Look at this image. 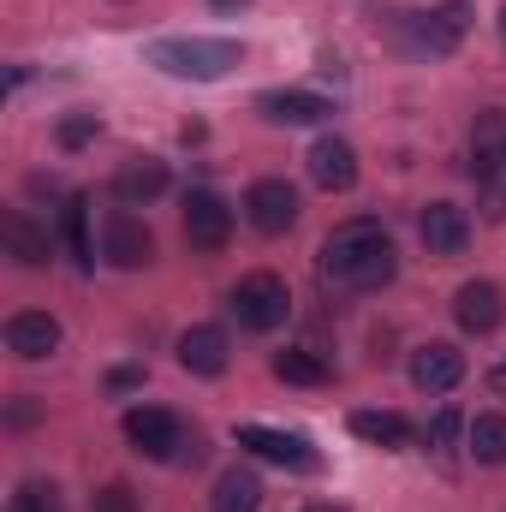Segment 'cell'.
Wrapping results in <instances>:
<instances>
[{"instance_id":"cell-1","label":"cell","mask_w":506,"mask_h":512,"mask_svg":"<svg viewBox=\"0 0 506 512\" xmlns=\"http://www.w3.org/2000/svg\"><path fill=\"white\" fill-rule=\"evenodd\" d=\"M322 286L328 292H381L393 274H399V256H393V239L381 233V221H346L322 239Z\"/></svg>"},{"instance_id":"cell-2","label":"cell","mask_w":506,"mask_h":512,"mask_svg":"<svg viewBox=\"0 0 506 512\" xmlns=\"http://www.w3.org/2000/svg\"><path fill=\"white\" fill-rule=\"evenodd\" d=\"M239 60H245V48L227 36H161V42H149V66H161L167 78H191V84H215Z\"/></svg>"},{"instance_id":"cell-3","label":"cell","mask_w":506,"mask_h":512,"mask_svg":"<svg viewBox=\"0 0 506 512\" xmlns=\"http://www.w3.org/2000/svg\"><path fill=\"white\" fill-rule=\"evenodd\" d=\"M126 441L143 453V459H197V453H203L197 435L185 441V423H179L173 411H161V405H137V411H126Z\"/></svg>"},{"instance_id":"cell-4","label":"cell","mask_w":506,"mask_h":512,"mask_svg":"<svg viewBox=\"0 0 506 512\" xmlns=\"http://www.w3.org/2000/svg\"><path fill=\"white\" fill-rule=\"evenodd\" d=\"M233 316H239L251 334H274V328L292 316V292H286V280L268 274V268L245 274V280L233 286Z\"/></svg>"},{"instance_id":"cell-5","label":"cell","mask_w":506,"mask_h":512,"mask_svg":"<svg viewBox=\"0 0 506 512\" xmlns=\"http://www.w3.org/2000/svg\"><path fill=\"white\" fill-rule=\"evenodd\" d=\"M245 221H251L262 239H280L298 221V191L286 179H256L251 191H245Z\"/></svg>"},{"instance_id":"cell-6","label":"cell","mask_w":506,"mask_h":512,"mask_svg":"<svg viewBox=\"0 0 506 512\" xmlns=\"http://www.w3.org/2000/svg\"><path fill=\"white\" fill-rule=\"evenodd\" d=\"M233 239V209L215 191H191L185 197V245L191 251H227Z\"/></svg>"},{"instance_id":"cell-7","label":"cell","mask_w":506,"mask_h":512,"mask_svg":"<svg viewBox=\"0 0 506 512\" xmlns=\"http://www.w3.org/2000/svg\"><path fill=\"white\" fill-rule=\"evenodd\" d=\"M411 382L423 387V393H453V387L465 382V352L447 346V340L417 346V352H411Z\"/></svg>"},{"instance_id":"cell-8","label":"cell","mask_w":506,"mask_h":512,"mask_svg":"<svg viewBox=\"0 0 506 512\" xmlns=\"http://www.w3.org/2000/svg\"><path fill=\"white\" fill-rule=\"evenodd\" d=\"M417 233H423L429 256H459L471 245V215H465L459 203H429V209L417 215Z\"/></svg>"},{"instance_id":"cell-9","label":"cell","mask_w":506,"mask_h":512,"mask_svg":"<svg viewBox=\"0 0 506 512\" xmlns=\"http://www.w3.org/2000/svg\"><path fill=\"white\" fill-rule=\"evenodd\" d=\"M453 316H459V328L465 334H495L506 316V298L495 280H465L459 286V298H453Z\"/></svg>"},{"instance_id":"cell-10","label":"cell","mask_w":506,"mask_h":512,"mask_svg":"<svg viewBox=\"0 0 506 512\" xmlns=\"http://www.w3.org/2000/svg\"><path fill=\"white\" fill-rule=\"evenodd\" d=\"M239 447H251L256 459H274V465H292V471H316V453L304 435H286V429H262V423H245L239 429Z\"/></svg>"},{"instance_id":"cell-11","label":"cell","mask_w":506,"mask_h":512,"mask_svg":"<svg viewBox=\"0 0 506 512\" xmlns=\"http://www.w3.org/2000/svg\"><path fill=\"white\" fill-rule=\"evenodd\" d=\"M102 256L114 262V268H143L149 256H155V239H149V227L137 221V215H108V227H102Z\"/></svg>"},{"instance_id":"cell-12","label":"cell","mask_w":506,"mask_h":512,"mask_svg":"<svg viewBox=\"0 0 506 512\" xmlns=\"http://www.w3.org/2000/svg\"><path fill=\"white\" fill-rule=\"evenodd\" d=\"M6 346H12V358L42 364V358L60 346V322H54L48 310H18V316L6 322Z\"/></svg>"},{"instance_id":"cell-13","label":"cell","mask_w":506,"mask_h":512,"mask_svg":"<svg viewBox=\"0 0 506 512\" xmlns=\"http://www.w3.org/2000/svg\"><path fill=\"white\" fill-rule=\"evenodd\" d=\"M310 179H316L322 191H352V185H358V149H352L346 137H322V143L310 149Z\"/></svg>"},{"instance_id":"cell-14","label":"cell","mask_w":506,"mask_h":512,"mask_svg":"<svg viewBox=\"0 0 506 512\" xmlns=\"http://www.w3.org/2000/svg\"><path fill=\"white\" fill-rule=\"evenodd\" d=\"M0 239H6V251H12L18 268H48L54 239H48V227H36L24 209H6V215H0Z\"/></svg>"},{"instance_id":"cell-15","label":"cell","mask_w":506,"mask_h":512,"mask_svg":"<svg viewBox=\"0 0 506 512\" xmlns=\"http://www.w3.org/2000/svg\"><path fill=\"white\" fill-rule=\"evenodd\" d=\"M256 108H262L274 126H316V120H328V114H334V102H328V96H316V90H268Z\"/></svg>"},{"instance_id":"cell-16","label":"cell","mask_w":506,"mask_h":512,"mask_svg":"<svg viewBox=\"0 0 506 512\" xmlns=\"http://www.w3.org/2000/svg\"><path fill=\"white\" fill-rule=\"evenodd\" d=\"M227 358H233V346H227L221 328L203 322V328H185V334H179V364H185L191 376H221Z\"/></svg>"},{"instance_id":"cell-17","label":"cell","mask_w":506,"mask_h":512,"mask_svg":"<svg viewBox=\"0 0 506 512\" xmlns=\"http://www.w3.org/2000/svg\"><path fill=\"white\" fill-rule=\"evenodd\" d=\"M161 191H167V167H161V161H149V155H143V161H126V167H120V179H114V197H120L126 209L155 203Z\"/></svg>"},{"instance_id":"cell-18","label":"cell","mask_w":506,"mask_h":512,"mask_svg":"<svg viewBox=\"0 0 506 512\" xmlns=\"http://www.w3.org/2000/svg\"><path fill=\"white\" fill-rule=\"evenodd\" d=\"M459 36H465V12H459V6L417 12V24H411V48H429V54H447Z\"/></svg>"},{"instance_id":"cell-19","label":"cell","mask_w":506,"mask_h":512,"mask_svg":"<svg viewBox=\"0 0 506 512\" xmlns=\"http://www.w3.org/2000/svg\"><path fill=\"white\" fill-rule=\"evenodd\" d=\"M256 507H262V477L256 471H221L209 512H256Z\"/></svg>"},{"instance_id":"cell-20","label":"cell","mask_w":506,"mask_h":512,"mask_svg":"<svg viewBox=\"0 0 506 512\" xmlns=\"http://www.w3.org/2000/svg\"><path fill=\"white\" fill-rule=\"evenodd\" d=\"M352 435L358 441H376V447H405L411 441V423L399 411H352Z\"/></svg>"},{"instance_id":"cell-21","label":"cell","mask_w":506,"mask_h":512,"mask_svg":"<svg viewBox=\"0 0 506 512\" xmlns=\"http://www.w3.org/2000/svg\"><path fill=\"white\" fill-rule=\"evenodd\" d=\"M471 459L477 465H506V417L501 411H483V417H471Z\"/></svg>"},{"instance_id":"cell-22","label":"cell","mask_w":506,"mask_h":512,"mask_svg":"<svg viewBox=\"0 0 506 512\" xmlns=\"http://www.w3.org/2000/svg\"><path fill=\"white\" fill-rule=\"evenodd\" d=\"M274 376L292 382V387H322L328 382V364H322L316 352H298V346H292V352H274Z\"/></svg>"},{"instance_id":"cell-23","label":"cell","mask_w":506,"mask_h":512,"mask_svg":"<svg viewBox=\"0 0 506 512\" xmlns=\"http://www.w3.org/2000/svg\"><path fill=\"white\" fill-rule=\"evenodd\" d=\"M12 512H66V501H60V489H54V483H18Z\"/></svg>"},{"instance_id":"cell-24","label":"cell","mask_w":506,"mask_h":512,"mask_svg":"<svg viewBox=\"0 0 506 512\" xmlns=\"http://www.w3.org/2000/svg\"><path fill=\"white\" fill-rule=\"evenodd\" d=\"M66 245H72V256H78V268L96 262V256H90V227H84V203H78V197L66 203Z\"/></svg>"},{"instance_id":"cell-25","label":"cell","mask_w":506,"mask_h":512,"mask_svg":"<svg viewBox=\"0 0 506 512\" xmlns=\"http://www.w3.org/2000/svg\"><path fill=\"white\" fill-rule=\"evenodd\" d=\"M96 512H137V495H131L126 483H108V489L96 495Z\"/></svg>"},{"instance_id":"cell-26","label":"cell","mask_w":506,"mask_h":512,"mask_svg":"<svg viewBox=\"0 0 506 512\" xmlns=\"http://www.w3.org/2000/svg\"><path fill=\"white\" fill-rule=\"evenodd\" d=\"M90 137H96V114H78V120L60 126V143H66V149H78V143H90Z\"/></svg>"},{"instance_id":"cell-27","label":"cell","mask_w":506,"mask_h":512,"mask_svg":"<svg viewBox=\"0 0 506 512\" xmlns=\"http://www.w3.org/2000/svg\"><path fill=\"white\" fill-rule=\"evenodd\" d=\"M453 435H459V411H441V417H435V447H447Z\"/></svg>"},{"instance_id":"cell-28","label":"cell","mask_w":506,"mask_h":512,"mask_svg":"<svg viewBox=\"0 0 506 512\" xmlns=\"http://www.w3.org/2000/svg\"><path fill=\"white\" fill-rule=\"evenodd\" d=\"M489 387H495V393H506V364L495 370V376H489Z\"/></svg>"},{"instance_id":"cell-29","label":"cell","mask_w":506,"mask_h":512,"mask_svg":"<svg viewBox=\"0 0 506 512\" xmlns=\"http://www.w3.org/2000/svg\"><path fill=\"white\" fill-rule=\"evenodd\" d=\"M304 512H340V507H304Z\"/></svg>"},{"instance_id":"cell-30","label":"cell","mask_w":506,"mask_h":512,"mask_svg":"<svg viewBox=\"0 0 506 512\" xmlns=\"http://www.w3.org/2000/svg\"><path fill=\"white\" fill-rule=\"evenodd\" d=\"M501 42H506V6H501Z\"/></svg>"}]
</instances>
